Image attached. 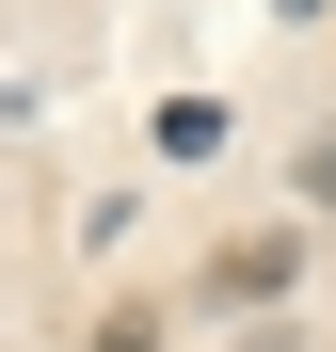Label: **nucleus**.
<instances>
[{"instance_id": "1", "label": "nucleus", "mask_w": 336, "mask_h": 352, "mask_svg": "<svg viewBox=\"0 0 336 352\" xmlns=\"http://www.w3.org/2000/svg\"><path fill=\"white\" fill-rule=\"evenodd\" d=\"M304 208H336V129H320V144H304Z\"/></svg>"}, {"instance_id": "2", "label": "nucleus", "mask_w": 336, "mask_h": 352, "mask_svg": "<svg viewBox=\"0 0 336 352\" xmlns=\"http://www.w3.org/2000/svg\"><path fill=\"white\" fill-rule=\"evenodd\" d=\"M144 336H160V320H112V336H96V352H144Z\"/></svg>"}, {"instance_id": "3", "label": "nucleus", "mask_w": 336, "mask_h": 352, "mask_svg": "<svg viewBox=\"0 0 336 352\" xmlns=\"http://www.w3.org/2000/svg\"><path fill=\"white\" fill-rule=\"evenodd\" d=\"M272 16H320V0H272Z\"/></svg>"}]
</instances>
